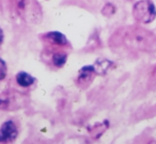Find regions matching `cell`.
Listing matches in <instances>:
<instances>
[{"mask_svg":"<svg viewBox=\"0 0 156 144\" xmlns=\"http://www.w3.org/2000/svg\"><path fill=\"white\" fill-rule=\"evenodd\" d=\"M44 39L49 43L54 44V45L58 46H64L67 44V40L62 33L58 32V31H52V32H48L44 35Z\"/></svg>","mask_w":156,"mask_h":144,"instance_id":"6","label":"cell"},{"mask_svg":"<svg viewBox=\"0 0 156 144\" xmlns=\"http://www.w3.org/2000/svg\"><path fill=\"white\" fill-rule=\"evenodd\" d=\"M115 37L128 48L140 51H156V35L140 27H126L117 31Z\"/></svg>","mask_w":156,"mask_h":144,"instance_id":"1","label":"cell"},{"mask_svg":"<svg viewBox=\"0 0 156 144\" xmlns=\"http://www.w3.org/2000/svg\"><path fill=\"white\" fill-rule=\"evenodd\" d=\"M115 12V8L113 5H111V3H107L106 5H105L104 8H103L102 10V13L104 14L105 16H111L113 15Z\"/></svg>","mask_w":156,"mask_h":144,"instance_id":"10","label":"cell"},{"mask_svg":"<svg viewBox=\"0 0 156 144\" xmlns=\"http://www.w3.org/2000/svg\"><path fill=\"white\" fill-rule=\"evenodd\" d=\"M16 81L20 84V86H24V88H27V86H30L34 83L35 79L32 77L31 75H29L26 72H20V73L16 75Z\"/></svg>","mask_w":156,"mask_h":144,"instance_id":"7","label":"cell"},{"mask_svg":"<svg viewBox=\"0 0 156 144\" xmlns=\"http://www.w3.org/2000/svg\"><path fill=\"white\" fill-rule=\"evenodd\" d=\"M3 37H5L3 31H2V29L0 28V46H1V44H2V42H3Z\"/></svg>","mask_w":156,"mask_h":144,"instance_id":"12","label":"cell"},{"mask_svg":"<svg viewBox=\"0 0 156 144\" xmlns=\"http://www.w3.org/2000/svg\"><path fill=\"white\" fill-rule=\"evenodd\" d=\"M67 60V54L64 52H57L52 56V63L55 66L57 67H62L65 64Z\"/></svg>","mask_w":156,"mask_h":144,"instance_id":"9","label":"cell"},{"mask_svg":"<svg viewBox=\"0 0 156 144\" xmlns=\"http://www.w3.org/2000/svg\"><path fill=\"white\" fill-rule=\"evenodd\" d=\"M94 74H96L95 68L93 65H87L83 66V68L79 71V75L77 78V82L79 84H89L91 82V80L93 79Z\"/></svg>","mask_w":156,"mask_h":144,"instance_id":"5","label":"cell"},{"mask_svg":"<svg viewBox=\"0 0 156 144\" xmlns=\"http://www.w3.org/2000/svg\"><path fill=\"white\" fill-rule=\"evenodd\" d=\"M7 72H8V67L5 62L0 58V80H2L5 78L7 76Z\"/></svg>","mask_w":156,"mask_h":144,"instance_id":"11","label":"cell"},{"mask_svg":"<svg viewBox=\"0 0 156 144\" xmlns=\"http://www.w3.org/2000/svg\"><path fill=\"white\" fill-rule=\"evenodd\" d=\"M18 14L26 23L37 25L42 20V9L37 0H14Z\"/></svg>","mask_w":156,"mask_h":144,"instance_id":"2","label":"cell"},{"mask_svg":"<svg viewBox=\"0 0 156 144\" xmlns=\"http://www.w3.org/2000/svg\"><path fill=\"white\" fill-rule=\"evenodd\" d=\"M112 65V62L109 60H106V59H98L96 60L95 64L93 65L94 68H95L96 74L98 75H104L108 72V69L111 67Z\"/></svg>","mask_w":156,"mask_h":144,"instance_id":"8","label":"cell"},{"mask_svg":"<svg viewBox=\"0 0 156 144\" xmlns=\"http://www.w3.org/2000/svg\"><path fill=\"white\" fill-rule=\"evenodd\" d=\"M133 15L138 23L150 24L156 17V9L151 0H140L133 8Z\"/></svg>","mask_w":156,"mask_h":144,"instance_id":"3","label":"cell"},{"mask_svg":"<svg viewBox=\"0 0 156 144\" xmlns=\"http://www.w3.org/2000/svg\"><path fill=\"white\" fill-rule=\"evenodd\" d=\"M17 128L12 121H7L0 127V142L1 143L13 142L17 138Z\"/></svg>","mask_w":156,"mask_h":144,"instance_id":"4","label":"cell"}]
</instances>
